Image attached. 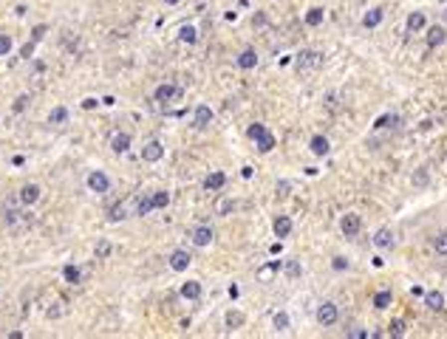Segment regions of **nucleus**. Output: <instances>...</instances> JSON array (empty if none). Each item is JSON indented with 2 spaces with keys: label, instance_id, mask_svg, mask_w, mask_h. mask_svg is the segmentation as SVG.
<instances>
[{
  "label": "nucleus",
  "instance_id": "10",
  "mask_svg": "<svg viewBox=\"0 0 447 339\" xmlns=\"http://www.w3.org/2000/svg\"><path fill=\"white\" fill-rule=\"evenodd\" d=\"M193 243L198 246V249L212 243V229H210V226H195V229H193Z\"/></svg>",
  "mask_w": 447,
  "mask_h": 339
},
{
  "label": "nucleus",
  "instance_id": "48",
  "mask_svg": "<svg viewBox=\"0 0 447 339\" xmlns=\"http://www.w3.org/2000/svg\"><path fill=\"white\" fill-rule=\"evenodd\" d=\"M252 175H255V167H249V164H246L244 170H241V178H252Z\"/></svg>",
  "mask_w": 447,
  "mask_h": 339
},
{
  "label": "nucleus",
  "instance_id": "18",
  "mask_svg": "<svg viewBox=\"0 0 447 339\" xmlns=\"http://www.w3.org/2000/svg\"><path fill=\"white\" fill-rule=\"evenodd\" d=\"M224 184H227V175L218 170V173H210L207 178H204V190H221Z\"/></svg>",
  "mask_w": 447,
  "mask_h": 339
},
{
  "label": "nucleus",
  "instance_id": "9",
  "mask_svg": "<svg viewBox=\"0 0 447 339\" xmlns=\"http://www.w3.org/2000/svg\"><path fill=\"white\" fill-rule=\"evenodd\" d=\"M187 266H190V254H187L184 249H175V252L170 254V269H173V271H184Z\"/></svg>",
  "mask_w": 447,
  "mask_h": 339
},
{
  "label": "nucleus",
  "instance_id": "20",
  "mask_svg": "<svg viewBox=\"0 0 447 339\" xmlns=\"http://www.w3.org/2000/svg\"><path fill=\"white\" fill-rule=\"evenodd\" d=\"M238 65L244 71H252L255 65H258V54L252 51V48H246V51H241V57H238Z\"/></svg>",
  "mask_w": 447,
  "mask_h": 339
},
{
  "label": "nucleus",
  "instance_id": "28",
  "mask_svg": "<svg viewBox=\"0 0 447 339\" xmlns=\"http://www.w3.org/2000/svg\"><path fill=\"white\" fill-rule=\"evenodd\" d=\"M150 201H153V209H164L167 204H170V195H167V192H153Z\"/></svg>",
  "mask_w": 447,
  "mask_h": 339
},
{
  "label": "nucleus",
  "instance_id": "38",
  "mask_svg": "<svg viewBox=\"0 0 447 339\" xmlns=\"http://www.w3.org/2000/svg\"><path fill=\"white\" fill-rule=\"evenodd\" d=\"M108 218H111V221H122L125 218V204H116V207L108 212Z\"/></svg>",
  "mask_w": 447,
  "mask_h": 339
},
{
  "label": "nucleus",
  "instance_id": "22",
  "mask_svg": "<svg viewBox=\"0 0 447 339\" xmlns=\"http://www.w3.org/2000/svg\"><path fill=\"white\" fill-rule=\"evenodd\" d=\"M181 297H187V300H198V297H201V283H195V280L184 283V286H181Z\"/></svg>",
  "mask_w": 447,
  "mask_h": 339
},
{
  "label": "nucleus",
  "instance_id": "39",
  "mask_svg": "<svg viewBox=\"0 0 447 339\" xmlns=\"http://www.w3.org/2000/svg\"><path fill=\"white\" fill-rule=\"evenodd\" d=\"M9 51H11V37L0 34V57H6Z\"/></svg>",
  "mask_w": 447,
  "mask_h": 339
},
{
  "label": "nucleus",
  "instance_id": "27",
  "mask_svg": "<svg viewBox=\"0 0 447 339\" xmlns=\"http://www.w3.org/2000/svg\"><path fill=\"white\" fill-rule=\"evenodd\" d=\"M433 249H436L442 257H447V232H442V235L433 237Z\"/></svg>",
  "mask_w": 447,
  "mask_h": 339
},
{
  "label": "nucleus",
  "instance_id": "12",
  "mask_svg": "<svg viewBox=\"0 0 447 339\" xmlns=\"http://www.w3.org/2000/svg\"><path fill=\"white\" fill-rule=\"evenodd\" d=\"M428 26V14L425 11H411L408 14V31H422Z\"/></svg>",
  "mask_w": 447,
  "mask_h": 339
},
{
  "label": "nucleus",
  "instance_id": "15",
  "mask_svg": "<svg viewBox=\"0 0 447 339\" xmlns=\"http://www.w3.org/2000/svg\"><path fill=\"white\" fill-rule=\"evenodd\" d=\"M275 235H278V237H289L292 235V218L289 215H278V218H275Z\"/></svg>",
  "mask_w": 447,
  "mask_h": 339
},
{
  "label": "nucleus",
  "instance_id": "11",
  "mask_svg": "<svg viewBox=\"0 0 447 339\" xmlns=\"http://www.w3.org/2000/svg\"><path fill=\"white\" fill-rule=\"evenodd\" d=\"M308 150H311L314 156H328L331 144H328V139H325V136H311V141H308Z\"/></svg>",
  "mask_w": 447,
  "mask_h": 339
},
{
  "label": "nucleus",
  "instance_id": "47",
  "mask_svg": "<svg viewBox=\"0 0 447 339\" xmlns=\"http://www.w3.org/2000/svg\"><path fill=\"white\" fill-rule=\"evenodd\" d=\"M348 337H351V339H365L368 334H365V331L360 328V331H348Z\"/></svg>",
  "mask_w": 447,
  "mask_h": 339
},
{
  "label": "nucleus",
  "instance_id": "32",
  "mask_svg": "<svg viewBox=\"0 0 447 339\" xmlns=\"http://www.w3.org/2000/svg\"><path fill=\"white\" fill-rule=\"evenodd\" d=\"M405 331H408V325H405L402 320H394V322H391V331H388V334L399 339V337H405Z\"/></svg>",
  "mask_w": 447,
  "mask_h": 339
},
{
  "label": "nucleus",
  "instance_id": "21",
  "mask_svg": "<svg viewBox=\"0 0 447 339\" xmlns=\"http://www.w3.org/2000/svg\"><path fill=\"white\" fill-rule=\"evenodd\" d=\"M210 122H212V111L207 105H198V108H195V124H198V127H207Z\"/></svg>",
  "mask_w": 447,
  "mask_h": 339
},
{
  "label": "nucleus",
  "instance_id": "3",
  "mask_svg": "<svg viewBox=\"0 0 447 339\" xmlns=\"http://www.w3.org/2000/svg\"><path fill=\"white\" fill-rule=\"evenodd\" d=\"M337 317H340V308H337L334 303H323L320 308H317V322H320V325H334Z\"/></svg>",
  "mask_w": 447,
  "mask_h": 339
},
{
  "label": "nucleus",
  "instance_id": "34",
  "mask_svg": "<svg viewBox=\"0 0 447 339\" xmlns=\"http://www.w3.org/2000/svg\"><path fill=\"white\" fill-rule=\"evenodd\" d=\"M283 271H286L289 277H300V263L298 260H286L283 263Z\"/></svg>",
  "mask_w": 447,
  "mask_h": 339
},
{
  "label": "nucleus",
  "instance_id": "23",
  "mask_svg": "<svg viewBox=\"0 0 447 339\" xmlns=\"http://www.w3.org/2000/svg\"><path fill=\"white\" fill-rule=\"evenodd\" d=\"M178 40H181V43H190V45H193L195 40H198V31H195L193 26H181V28H178Z\"/></svg>",
  "mask_w": 447,
  "mask_h": 339
},
{
  "label": "nucleus",
  "instance_id": "6",
  "mask_svg": "<svg viewBox=\"0 0 447 339\" xmlns=\"http://www.w3.org/2000/svg\"><path fill=\"white\" fill-rule=\"evenodd\" d=\"M161 156H164V147H161L156 139L148 141V144H145V150H142V158H145V161H150V164H153V161H158Z\"/></svg>",
  "mask_w": 447,
  "mask_h": 339
},
{
  "label": "nucleus",
  "instance_id": "25",
  "mask_svg": "<svg viewBox=\"0 0 447 339\" xmlns=\"http://www.w3.org/2000/svg\"><path fill=\"white\" fill-rule=\"evenodd\" d=\"M320 23H323V9H320V6L308 9V14H306V26H320Z\"/></svg>",
  "mask_w": 447,
  "mask_h": 339
},
{
  "label": "nucleus",
  "instance_id": "37",
  "mask_svg": "<svg viewBox=\"0 0 447 339\" xmlns=\"http://www.w3.org/2000/svg\"><path fill=\"white\" fill-rule=\"evenodd\" d=\"M241 322H244V317H241L238 311H229V314H227V325H229V328H238Z\"/></svg>",
  "mask_w": 447,
  "mask_h": 339
},
{
  "label": "nucleus",
  "instance_id": "31",
  "mask_svg": "<svg viewBox=\"0 0 447 339\" xmlns=\"http://www.w3.org/2000/svg\"><path fill=\"white\" fill-rule=\"evenodd\" d=\"M391 300H394V294H391V291H379V294L374 297V305H377V308H388V305H391Z\"/></svg>",
  "mask_w": 447,
  "mask_h": 339
},
{
  "label": "nucleus",
  "instance_id": "43",
  "mask_svg": "<svg viewBox=\"0 0 447 339\" xmlns=\"http://www.w3.org/2000/svg\"><path fill=\"white\" fill-rule=\"evenodd\" d=\"M394 119H396V116H379L377 122H374V127H377V130H382V127H388V124L394 122Z\"/></svg>",
  "mask_w": 447,
  "mask_h": 339
},
{
  "label": "nucleus",
  "instance_id": "19",
  "mask_svg": "<svg viewBox=\"0 0 447 339\" xmlns=\"http://www.w3.org/2000/svg\"><path fill=\"white\" fill-rule=\"evenodd\" d=\"M425 305H428L430 311H442V308H445V297H442V291H428V294H425Z\"/></svg>",
  "mask_w": 447,
  "mask_h": 339
},
{
  "label": "nucleus",
  "instance_id": "4",
  "mask_svg": "<svg viewBox=\"0 0 447 339\" xmlns=\"http://www.w3.org/2000/svg\"><path fill=\"white\" fill-rule=\"evenodd\" d=\"M340 229H342V235H345V237L360 235V229H362L360 215H342V218H340Z\"/></svg>",
  "mask_w": 447,
  "mask_h": 339
},
{
  "label": "nucleus",
  "instance_id": "29",
  "mask_svg": "<svg viewBox=\"0 0 447 339\" xmlns=\"http://www.w3.org/2000/svg\"><path fill=\"white\" fill-rule=\"evenodd\" d=\"M263 133H266V124H261V122H255V124H249V127H246V136H249V139H261Z\"/></svg>",
  "mask_w": 447,
  "mask_h": 339
},
{
  "label": "nucleus",
  "instance_id": "30",
  "mask_svg": "<svg viewBox=\"0 0 447 339\" xmlns=\"http://www.w3.org/2000/svg\"><path fill=\"white\" fill-rule=\"evenodd\" d=\"M232 209H235V204H232V201H227V198H218V201H215V212H218V215H229Z\"/></svg>",
  "mask_w": 447,
  "mask_h": 339
},
{
  "label": "nucleus",
  "instance_id": "40",
  "mask_svg": "<svg viewBox=\"0 0 447 339\" xmlns=\"http://www.w3.org/2000/svg\"><path fill=\"white\" fill-rule=\"evenodd\" d=\"M428 181H430V175L425 173V170H416V175H413V184H416V187H425Z\"/></svg>",
  "mask_w": 447,
  "mask_h": 339
},
{
  "label": "nucleus",
  "instance_id": "24",
  "mask_svg": "<svg viewBox=\"0 0 447 339\" xmlns=\"http://www.w3.org/2000/svg\"><path fill=\"white\" fill-rule=\"evenodd\" d=\"M65 119H68V108H65V105L54 108V111H51V116H48V122H51V124H62Z\"/></svg>",
  "mask_w": 447,
  "mask_h": 339
},
{
  "label": "nucleus",
  "instance_id": "17",
  "mask_svg": "<svg viewBox=\"0 0 447 339\" xmlns=\"http://www.w3.org/2000/svg\"><path fill=\"white\" fill-rule=\"evenodd\" d=\"M111 147H114V153H128V147H131V136L128 133H116L114 139H111Z\"/></svg>",
  "mask_w": 447,
  "mask_h": 339
},
{
  "label": "nucleus",
  "instance_id": "1",
  "mask_svg": "<svg viewBox=\"0 0 447 339\" xmlns=\"http://www.w3.org/2000/svg\"><path fill=\"white\" fill-rule=\"evenodd\" d=\"M300 74H308V71H314L320 65V51H300L298 60H295Z\"/></svg>",
  "mask_w": 447,
  "mask_h": 339
},
{
  "label": "nucleus",
  "instance_id": "26",
  "mask_svg": "<svg viewBox=\"0 0 447 339\" xmlns=\"http://www.w3.org/2000/svg\"><path fill=\"white\" fill-rule=\"evenodd\" d=\"M272 147H275V136H272L269 130H266V133L261 136V139H258V150H261V153H269Z\"/></svg>",
  "mask_w": 447,
  "mask_h": 339
},
{
  "label": "nucleus",
  "instance_id": "13",
  "mask_svg": "<svg viewBox=\"0 0 447 339\" xmlns=\"http://www.w3.org/2000/svg\"><path fill=\"white\" fill-rule=\"evenodd\" d=\"M382 17H385V11L382 9H371L362 14V28H377L379 23H382Z\"/></svg>",
  "mask_w": 447,
  "mask_h": 339
},
{
  "label": "nucleus",
  "instance_id": "50",
  "mask_svg": "<svg viewBox=\"0 0 447 339\" xmlns=\"http://www.w3.org/2000/svg\"><path fill=\"white\" fill-rule=\"evenodd\" d=\"M11 164H14V167H23V164H26V158H23V156H14V158H11Z\"/></svg>",
  "mask_w": 447,
  "mask_h": 339
},
{
  "label": "nucleus",
  "instance_id": "16",
  "mask_svg": "<svg viewBox=\"0 0 447 339\" xmlns=\"http://www.w3.org/2000/svg\"><path fill=\"white\" fill-rule=\"evenodd\" d=\"M278 269H281V263H278V260H269L266 266H261V269H258V280H261V283H269V280L278 274Z\"/></svg>",
  "mask_w": 447,
  "mask_h": 339
},
{
  "label": "nucleus",
  "instance_id": "8",
  "mask_svg": "<svg viewBox=\"0 0 447 339\" xmlns=\"http://www.w3.org/2000/svg\"><path fill=\"white\" fill-rule=\"evenodd\" d=\"M445 40H447L445 26H430V28H428V48H439Z\"/></svg>",
  "mask_w": 447,
  "mask_h": 339
},
{
  "label": "nucleus",
  "instance_id": "7",
  "mask_svg": "<svg viewBox=\"0 0 447 339\" xmlns=\"http://www.w3.org/2000/svg\"><path fill=\"white\" fill-rule=\"evenodd\" d=\"M374 246L382 249V252H388V249L394 246V232H391V229H377V232H374Z\"/></svg>",
  "mask_w": 447,
  "mask_h": 339
},
{
  "label": "nucleus",
  "instance_id": "2",
  "mask_svg": "<svg viewBox=\"0 0 447 339\" xmlns=\"http://www.w3.org/2000/svg\"><path fill=\"white\" fill-rule=\"evenodd\" d=\"M153 96H156V102H178L184 96V91L178 85H158Z\"/></svg>",
  "mask_w": 447,
  "mask_h": 339
},
{
  "label": "nucleus",
  "instance_id": "36",
  "mask_svg": "<svg viewBox=\"0 0 447 339\" xmlns=\"http://www.w3.org/2000/svg\"><path fill=\"white\" fill-rule=\"evenodd\" d=\"M275 328H278V331H286V328H289V314H283V311L275 314Z\"/></svg>",
  "mask_w": 447,
  "mask_h": 339
},
{
  "label": "nucleus",
  "instance_id": "51",
  "mask_svg": "<svg viewBox=\"0 0 447 339\" xmlns=\"http://www.w3.org/2000/svg\"><path fill=\"white\" fill-rule=\"evenodd\" d=\"M167 6H175V3H181V0H164Z\"/></svg>",
  "mask_w": 447,
  "mask_h": 339
},
{
  "label": "nucleus",
  "instance_id": "44",
  "mask_svg": "<svg viewBox=\"0 0 447 339\" xmlns=\"http://www.w3.org/2000/svg\"><path fill=\"white\" fill-rule=\"evenodd\" d=\"M34 45H37L34 40H28V43L23 45V48H20V57H26V60H28V57H31V54H34Z\"/></svg>",
  "mask_w": 447,
  "mask_h": 339
},
{
  "label": "nucleus",
  "instance_id": "49",
  "mask_svg": "<svg viewBox=\"0 0 447 339\" xmlns=\"http://www.w3.org/2000/svg\"><path fill=\"white\" fill-rule=\"evenodd\" d=\"M97 99H85V102H82V108H85V111H94V108H97Z\"/></svg>",
  "mask_w": 447,
  "mask_h": 339
},
{
  "label": "nucleus",
  "instance_id": "14",
  "mask_svg": "<svg viewBox=\"0 0 447 339\" xmlns=\"http://www.w3.org/2000/svg\"><path fill=\"white\" fill-rule=\"evenodd\" d=\"M40 201V187L37 184H26L20 190V204H37Z\"/></svg>",
  "mask_w": 447,
  "mask_h": 339
},
{
  "label": "nucleus",
  "instance_id": "33",
  "mask_svg": "<svg viewBox=\"0 0 447 339\" xmlns=\"http://www.w3.org/2000/svg\"><path fill=\"white\" fill-rule=\"evenodd\" d=\"M150 209H153V201H150V198H139V201H136V215H148Z\"/></svg>",
  "mask_w": 447,
  "mask_h": 339
},
{
  "label": "nucleus",
  "instance_id": "46",
  "mask_svg": "<svg viewBox=\"0 0 447 339\" xmlns=\"http://www.w3.org/2000/svg\"><path fill=\"white\" fill-rule=\"evenodd\" d=\"M26 102H28L26 96H20L17 102H14V111H17V113H20V111H26Z\"/></svg>",
  "mask_w": 447,
  "mask_h": 339
},
{
  "label": "nucleus",
  "instance_id": "45",
  "mask_svg": "<svg viewBox=\"0 0 447 339\" xmlns=\"http://www.w3.org/2000/svg\"><path fill=\"white\" fill-rule=\"evenodd\" d=\"M108 252H111V243H105V240H102V243L97 246V254H99V257H105Z\"/></svg>",
  "mask_w": 447,
  "mask_h": 339
},
{
  "label": "nucleus",
  "instance_id": "5",
  "mask_svg": "<svg viewBox=\"0 0 447 339\" xmlns=\"http://www.w3.org/2000/svg\"><path fill=\"white\" fill-rule=\"evenodd\" d=\"M88 187L94 192H108L111 190V178L102 170H94V173H88Z\"/></svg>",
  "mask_w": 447,
  "mask_h": 339
},
{
  "label": "nucleus",
  "instance_id": "41",
  "mask_svg": "<svg viewBox=\"0 0 447 339\" xmlns=\"http://www.w3.org/2000/svg\"><path fill=\"white\" fill-rule=\"evenodd\" d=\"M45 31H48V26H34V28H31V40H34V43H40V40L45 37Z\"/></svg>",
  "mask_w": 447,
  "mask_h": 339
},
{
  "label": "nucleus",
  "instance_id": "42",
  "mask_svg": "<svg viewBox=\"0 0 447 339\" xmlns=\"http://www.w3.org/2000/svg\"><path fill=\"white\" fill-rule=\"evenodd\" d=\"M331 269H334V271H345V269H348V260H345V257H334V260H331Z\"/></svg>",
  "mask_w": 447,
  "mask_h": 339
},
{
  "label": "nucleus",
  "instance_id": "35",
  "mask_svg": "<svg viewBox=\"0 0 447 339\" xmlns=\"http://www.w3.org/2000/svg\"><path fill=\"white\" fill-rule=\"evenodd\" d=\"M62 277L68 280V283H79V269L77 266H65V269H62Z\"/></svg>",
  "mask_w": 447,
  "mask_h": 339
}]
</instances>
